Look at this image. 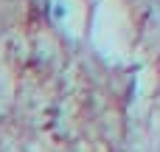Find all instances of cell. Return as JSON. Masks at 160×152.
Returning a JSON list of instances; mask_svg holds the SVG:
<instances>
[{
  "mask_svg": "<svg viewBox=\"0 0 160 152\" xmlns=\"http://www.w3.org/2000/svg\"><path fill=\"white\" fill-rule=\"evenodd\" d=\"M93 42L112 62H121L127 56V48H129V20H127V11H124V6L118 0H104L98 6L96 23H93Z\"/></svg>",
  "mask_w": 160,
  "mask_h": 152,
  "instance_id": "cell-1",
  "label": "cell"
}]
</instances>
